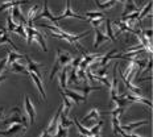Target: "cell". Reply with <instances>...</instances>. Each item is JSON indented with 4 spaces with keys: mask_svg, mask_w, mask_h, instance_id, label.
<instances>
[{
    "mask_svg": "<svg viewBox=\"0 0 153 137\" xmlns=\"http://www.w3.org/2000/svg\"><path fill=\"white\" fill-rule=\"evenodd\" d=\"M91 33V30H87V32H85V33H81V34H69V33H66L65 30H59L58 33H54V32H52V36L53 37H56V38H61V40H65V41H68L69 44H74V45L78 47L81 52H83V49H82V46L78 44V40H81V38H85L86 36H88V34Z\"/></svg>",
    "mask_w": 153,
    "mask_h": 137,
    "instance_id": "cell-1",
    "label": "cell"
},
{
    "mask_svg": "<svg viewBox=\"0 0 153 137\" xmlns=\"http://www.w3.org/2000/svg\"><path fill=\"white\" fill-rule=\"evenodd\" d=\"M25 32H27V42L28 44H32V41H37L38 45L42 47L44 52H48V47H46V41L44 36L40 33L38 30L34 29L33 25H25Z\"/></svg>",
    "mask_w": 153,
    "mask_h": 137,
    "instance_id": "cell-2",
    "label": "cell"
},
{
    "mask_svg": "<svg viewBox=\"0 0 153 137\" xmlns=\"http://www.w3.org/2000/svg\"><path fill=\"white\" fill-rule=\"evenodd\" d=\"M12 112H13V115L12 116L7 117V119L3 120V125H12V124H23V125L25 127V128L28 129V127H29V123H28L27 117L23 116V115L20 113V110L19 108H13L12 110Z\"/></svg>",
    "mask_w": 153,
    "mask_h": 137,
    "instance_id": "cell-3",
    "label": "cell"
},
{
    "mask_svg": "<svg viewBox=\"0 0 153 137\" xmlns=\"http://www.w3.org/2000/svg\"><path fill=\"white\" fill-rule=\"evenodd\" d=\"M27 132V128L23 124H12L7 130H0V136L5 137H19Z\"/></svg>",
    "mask_w": 153,
    "mask_h": 137,
    "instance_id": "cell-4",
    "label": "cell"
},
{
    "mask_svg": "<svg viewBox=\"0 0 153 137\" xmlns=\"http://www.w3.org/2000/svg\"><path fill=\"white\" fill-rule=\"evenodd\" d=\"M68 17H73V19H79V20H87L86 19V16H79V15H76L75 12H73L71 11V0H66V11L63 12L62 15H59V16H56V19H57V21H59V20H63V19H68Z\"/></svg>",
    "mask_w": 153,
    "mask_h": 137,
    "instance_id": "cell-5",
    "label": "cell"
},
{
    "mask_svg": "<svg viewBox=\"0 0 153 137\" xmlns=\"http://www.w3.org/2000/svg\"><path fill=\"white\" fill-rule=\"evenodd\" d=\"M40 19H48V20L52 21V23L56 25V27H59V25H58V21H57V19H56V16H53V15L49 12V7H48V1H46V0L44 1V11L41 12V13H38L36 17L33 19V21H38Z\"/></svg>",
    "mask_w": 153,
    "mask_h": 137,
    "instance_id": "cell-6",
    "label": "cell"
},
{
    "mask_svg": "<svg viewBox=\"0 0 153 137\" xmlns=\"http://www.w3.org/2000/svg\"><path fill=\"white\" fill-rule=\"evenodd\" d=\"M24 59L27 61V70H28V73H34L37 76L42 78V74L40 73V69L42 67V65H41V63H36V62L30 61V58L28 56H24Z\"/></svg>",
    "mask_w": 153,
    "mask_h": 137,
    "instance_id": "cell-7",
    "label": "cell"
},
{
    "mask_svg": "<svg viewBox=\"0 0 153 137\" xmlns=\"http://www.w3.org/2000/svg\"><path fill=\"white\" fill-rule=\"evenodd\" d=\"M57 59H58L59 65L63 67V66H68L69 63L73 61V57L69 52H63V50L58 49L57 50Z\"/></svg>",
    "mask_w": 153,
    "mask_h": 137,
    "instance_id": "cell-8",
    "label": "cell"
},
{
    "mask_svg": "<svg viewBox=\"0 0 153 137\" xmlns=\"http://www.w3.org/2000/svg\"><path fill=\"white\" fill-rule=\"evenodd\" d=\"M25 111H27V115L29 117V124H33L34 123V119H36V111H34V107L32 104V101L29 99L28 95H25Z\"/></svg>",
    "mask_w": 153,
    "mask_h": 137,
    "instance_id": "cell-9",
    "label": "cell"
},
{
    "mask_svg": "<svg viewBox=\"0 0 153 137\" xmlns=\"http://www.w3.org/2000/svg\"><path fill=\"white\" fill-rule=\"evenodd\" d=\"M62 108H63V106H59V108L57 110V112H56V115H54V117L52 119L50 124L48 125V128H45L46 132L49 133V135H52V133H56V130H57V124H58L59 115H61V112H62Z\"/></svg>",
    "mask_w": 153,
    "mask_h": 137,
    "instance_id": "cell-10",
    "label": "cell"
},
{
    "mask_svg": "<svg viewBox=\"0 0 153 137\" xmlns=\"http://www.w3.org/2000/svg\"><path fill=\"white\" fill-rule=\"evenodd\" d=\"M126 96L131 103H143L148 107H152V101L145 99V98H143V96H140V95H135V94H132V92H126Z\"/></svg>",
    "mask_w": 153,
    "mask_h": 137,
    "instance_id": "cell-11",
    "label": "cell"
},
{
    "mask_svg": "<svg viewBox=\"0 0 153 137\" xmlns=\"http://www.w3.org/2000/svg\"><path fill=\"white\" fill-rule=\"evenodd\" d=\"M63 94H65L70 100L75 101L76 104L81 103V101H86V99H87V98L83 96V95H79L78 92H74V91H71V90H68V88H63Z\"/></svg>",
    "mask_w": 153,
    "mask_h": 137,
    "instance_id": "cell-12",
    "label": "cell"
},
{
    "mask_svg": "<svg viewBox=\"0 0 153 137\" xmlns=\"http://www.w3.org/2000/svg\"><path fill=\"white\" fill-rule=\"evenodd\" d=\"M94 34H95V41H94V47L97 49V47H99L103 42H106L108 41L110 38H108L106 34L103 33V32H100L98 28H94Z\"/></svg>",
    "mask_w": 153,
    "mask_h": 137,
    "instance_id": "cell-13",
    "label": "cell"
},
{
    "mask_svg": "<svg viewBox=\"0 0 153 137\" xmlns=\"http://www.w3.org/2000/svg\"><path fill=\"white\" fill-rule=\"evenodd\" d=\"M29 0H9V1H4L1 5H0V12L5 11L8 8L16 7V5H23V4H29Z\"/></svg>",
    "mask_w": 153,
    "mask_h": 137,
    "instance_id": "cell-14",
    "label": "cell"
},
{
    "mask_svg": "<svg viewBox=\"0 0 153 137\" xmlns=\"http://www.w3.org/2000/svg\"><path fill=\"white\" fill-rule=\"evenodd\" d=\"M148 121L146 120H140V121H136V123H129V124H123L120 125V129L124 130V132H132L135 128H139L141 125H146Z\"/></svg>",
    "mask_w": 153,
    "mask_h": 137,
    "instance_id": "cell-15",
    "label": "cell"
},
{
    "mask_svg": "<svg viewBox=\"0 0 153 137\" xmlns=\"http://www.w3.org/2000/svg\"><path fill=\"white\" fill-rule=\"evenodd\" d=\"M28 74L30 75L32 81L36 83L38 91H40V94L42 95V99L45 100V99H46V94H45V90H44V86H42V82H41V78H40V76H37L36 74H34V73H28Z\"/></svg>",
    "mask_w": 153,
    "mask_h": 137,
    "instance_id": "cell-16",
    "label": "cell"
},
{
    "mask_svg": "<svg viewBox=\"0 0 153 137\" xmlns=\"http://www.w3.org/2000/svg\"><path fill=\"white\" fill-rule=\"evenodd\" d=\"M137 9H140V7H137V5H136V3L133 1V0H127L126 5H124V11H123L122 17H123V16H126V15H129L131 12L137 11Z\"/></svg>",
    "mask_w": 153,
    "mask_h": 137,
    "instance_id": "cell-17",
    "label": "cell"
},
{
    "mask_svg": "<svg viewBox=\"0 0 153 137\" xmlns=\"http://www.w3.org/2000/svg\"><path fill=\"white\" fill-rule=\"evenodd\" d=\"M12 19H15V20H17L19 23H23V24H27V19L24 17L23 15H21L20 9H19V5H16V7H12Z\"/></svg>",
    "mask_w": 153,
    "mask_h": 137,
    "instance_id": "cell-18",
    "label": "cell"
},
{
    "mask_svg": "<svg viewBox=\"0 0 153 137\" xmlns=\"http://www.w3.org/2000/svg\"><path fill=\"white\" fill-rule=\"evenodd\" d=\"M115 56H116V49H112V50H110L106 56L104 57H100V62L98 63V66H107V63L110 62V59L111 58H115Z\"/></svg>",
    "mask_w": 153,
    "mask_h": 137,
    "instance_id": "cell-19",
    "label": "cell"
},
{
    "mask_svg": "<svg viewBox=\"0 0 153 137\" xmlns=\"http://www.w3.org/2000/svg\"><path fill=\"white\" fill-rule=\"evenodd\" d=\"M11 71L13 73H24V74H28V70H27V66H24L23 63L20 62H13L11 63Z\"/></svg>",
    "mask_w": 153,
    "mask_h": 137,
    "instance_id": "cell-20",
    "label": "cell"
},
{
    "mask_svg": "<svg viewBox=\"0 0 153 137\" xmlns=\"http://www.w3.org/2000/svg\"><path fill=\"white\" fill-rule=\"evenodd\" d=\"M59 92H61V95H62V98H63V104H65V110H63V115H66L68 116V113H69V111L71 110V107H73V101L69 99L68 96H66L65 94H63V91H62V88L59 90Z\"/></svg>",
    "mask_w": 153,
    "mask_h": 137,
    "instance_id": "cell-21",
    "label": "cell"
},
{
    "mask_svg": "<svg viewBox=\"0 0 153 137\" xmlns=\"http://www.w3.org/2000/svg\"><path fill=\"white\" fill-rule=\"evenodd\" d=\"M24 56H21V54L16 53V52H11V50H8V58H7V65H11V63H13L16 61H19V59H23Z\"/></svg>",
    "mask_w": 153,
    "mask_h": 137,
    "instance_id": "cell-22",
    "label": "cell"
},
{
    "mask_svg": "<svg viewBox=\"0 0 153 137\" xmlns=\"http://www.w3.org/2000/svg\"><path fill=\"white\" fill-rule=\"evenodd\" d=\"M100 88H102L100 86H98V87H92V86H88L87 83H85V86H82V87H76V90L81 91L82 94H83V96L87 98V95L90 94L92 90H100Z\"/></svg>",
    "mask_w": 153,
    "mask_h": 137,
    "instance_id": "cell-23",
    "label": "cell"
},
{
    "mask_svg": "<svg viewBox=\"0 0 153 137\" xmlns=\"http://www.w3.org/2000/svg\"><path fill=\"white\" fill-rule=\"evenodd\" d=\"M99 110H98V108H94V110H91L90 112H88L87 115H86V116L83 117V120H82V121L83 123H86V121H90V120H95V119H98V117H99Z\"/></svg>",
    "mask_w": 153,
    "mask_h": 137,
    "instance_id": "cell-24",
    "label": "cell"
},
{
    "mask_svg": "<svg viewBox=\"0 0 153 137\" xmlns=\"http://www.w3.org/2000/svg\"><path fill=\"white\" fill-rule=\"evenodd\" d=\"M106 36L110 38L111 41H116V38H115V33L112 30V24H111V20L110 19H106Z\"/></svg>",
    "mask_w": 153,
    "mask_h": 137,
    "instance_id": "cell-25",
    "label": "cell"
},
{
    "mask_svg": "<svg viewBox=\"0 0 153 137\" xmlns=\"http://www.w3.org/2000/svg\"><path fill=\"white\" fill-rule=\"evenodd\" d=\"M40 13V5H34L32 9H29L28 12V19H27V23H33V19Z\"/></svg>",
    "mask_w": 153,
    "mask_h": 137,
    "instance_id": "cell-26",
    "label": "cell"
},
{
    "mask_svg": "<svg viewBox=\"0 0 153 137\" xmlns=\"http://www.w3.org/2000/svg\"><path fill=\"white\" fill-rule=\"evenodd\" d=\"M66 73H68V66H63L59 73V86L61 88H66Z\"/></svg>",
    "mask_w": 153,
    "mask_h": 137,
    "instance_id": "cell-27",
    "label": "cell"
},
{
    "mask_svg": "<svg viewBox=\"0 0 153 137\" xmlns=\"http://www.w3.org/2000/svg\"><path fill=\"white\" fill-rule=\"evenodd\" d=\"M25 25L27 24H23V23H19V25H16L13 33H17L19 36H21L23 38H27V32H25Z\"/></svg>",
    "mask_w": 153,
    "mask_h": 137,
    "instance_id": "cell-28",
    "label": "cell"
},
{
    "mask_svg": "<svg viewBox=\"0 0 153 137\" xmlns=\"http://www.w3.org/2000/svg\"><path fill=\"white\" fill-rule=\"evenodd\" d=\"M120 120L117 116H112V132L114 135H119L120 133Z\"/></svg>",
    "mask_w": 153,
    "mask_h": 137,
    "instance_id": "cell-29",
    "label": "cell"
},
{
    "mask_svg": "<svg viewBox=\"0 0 153 137\" xmlns=\"http://www.w3.org/2000/svg\"><path fill=\"white\" fill-rule=\"evenodd\" d=\"M74 124L76 125V128H78V130L79 132H81V135H85V136H90L91 137V133H90V130L88 129H86L83 125H82L81 123L78 121V119H76V117H74Z\"/></svg>",
    "mask_w": 153,
    "mask_h": 137,
    "instance_id": "cell-30",
    "label": "cell"
},
{
    "mask_svg": "<svg viewBox=\"0 0 153 137\" xmlns=\"http://www.w3.org/2000/svg\"><path fill=\"white\" fill-rule=\"evenodd\" d=\"M151 9H152V1H149V3H148V4H146V5H145V7H144V8H143V11H141V12H140V13H139L137 21H141V20H143V19H144V17H145V16H146V15H148V12H151Z\"/></svg>",
    "mask_w": 153,
    "mask_h": 137,
    "instance_id": "cell-31",
    "label": "cell"
},
{
    "mask_svg": "<svg viewBox=\"0 0 153 137\" xmlns=\"http://www.w3.org/2000/svg\"><path fill=\"white\" fill-rule=\"evenodd\" d=\"M59 120H61V121H59V125L61 127H63V128H69L70 125H73V121L71 120H69L68 119V116H66V115H59Z\"/></svg>",
    "mask_w": 153,
    "mask_h": 137,
    "instance_id": "cell-32",
    "label": "cell"
},
{
    "mask_svg": "<svg viewBox=\"0 0 153 137\" xmlns=\"http://www.w3.org/2000/svg\"><path fill=\"white\" fill-rule=\"evenodd\" d=\"M76 67H73L71 70V74H70V78H69V82L71 84H78L79 83V78H78V74H76Z\"/></svg>",
    "mask_w": 153,
    "mask_h": 137,
    "instance_id": "cell-33",
    "label": "cell"
},
{
    "mask_svg": "<svg viewBox=\"0 0 153 137\" xmlns=\"http://www.w3.org/2000/svg\"><path fill=\"white\" fill-rule=\"evenodd\" d=\"M85 16L86 19H104L103 12H87Z\"/></svg>",
    "mask_w": 153,
    "mask_h": 137,
    "instance_id": "cell-34",
    "label": "cell"
},
{
    "mask_svg": "<svg viewBox=\"0 0 153 137\" xmlns=\"http://www.w3.org/2000/svg\"><path fill=\"white\" fill-rule=\"evenodd\" d=\"M0 44H11V46L12 47H13V49L16 50V49H17V47H16V45H15V44H13V41H12L11 40V38H9L8 37V34H3V36L1 37H0Z\"/></svg>",
    "mask_w": 153,
    "mask_h": 137,
    "instance_id": "cell-35",
    "label": "cell"
},
{
    "mask_svg": "<svg viewBox=\"0 0 153 137\" xmlns=\"http://www.w3.org/2000/svg\"><path fill=\"white\" fill-rule=\"evenodd\" d=\"M56 137H68V128H63V127L58 125L56 130Z\"/></svg>",
    "mask_w": 153,
    "mask_h": 137,
    "instance_id": "cell-36",
    "label": "cell"
},
{
    "mask_svg": "<svg viewBox=\"0 0 153 137\" xmlns=\"http://www.w3.org/2000/svg\"><path fill=\"white\" fill-rule=\"evenodd\" d=\"M62 69V66L59 65V62H58V59L56 58V62H54V66H53V70H52V73H50V79L53 81V78L56 76V74L58 73V70H61Z\"/></svg>",
    "mask_w": 153,
    "mask_h": 137,
    "instance_id": "cell-37",
    "label": "cell"
},
{
    "mask_svg": "<svg viewBox=\"0 0 153 137\" xmlns=\"http://www.w3.org/2000/svg\"><path fill=\"white\" fill-rule=\"evenodd\" d=\"M124 111H126V107H116L114 111H110V112H107V113H111L112 116H122V115L124 113Z\"/></svg>",
    "mask_w": 153,
    "mask_h": 137,
    "instance_id": "cell-38",
    "label": "cell"
},
{
    "mask_svg": "<svg viewBox=\"0 0 153 137\" xmlns=\"http://www.w3.org/2000/svg\"><path fill=\"white\" fill-rule=\"evenodd\" d=\"M7 30L9 32H13L15 30V28H16V24L13 23V19H12V16L11 15H8L7 16Z\"/></svg>",
    "mask_w": 153,
    "mask_h": 137,
    "instance_id": "cell-39",
    "label": "cell"
},
{
    "mask_svg": "<svg viewBox=\"0 0 153 137\" xmlns=\"http://www.w3.org/2000/svg\"><path fill=\"white\" fill-rule=\"evenodd\" d=\"M102 125H103V123H102V121H98L97 125H94V127H92V128L90 129L91 137L94 136V135H98V133H100V128H102Z\"/></svg>",
    "mask_w": 153,
    "mask_h": 137,
    "instance_id": "cell-40",
    "label": "cell"
},
{
    "mask_svg": "<svg viewBox=\"0 0 153 137\" xmlns=\"http://www.w3.org/2000/svg\"><path fill=\"white\" fill-rule=\"evenodd\" d=\"M87 20L92 24V27H94V28H98L102 21H104V19H87Z\"/></svg>",
    "mask_w": 153,
    "mask_h": 137,
    "instance_id": "cell-41",
    "label": "cell"
},
{
    "mask_svg": "<svg viewBox=\"0 0 153 137\" xmlns=\"http://www.w3.org/2000/svg\"><path fill=\"white\" fill-rule=\"evenodd\" d=\"M5 67H7V58H1L0 59V74L4 71Z\"/></svg>",
    "mask_w": 153,
    "mask_h": 137,
    "instance_id": "cell-42",
    "label": "cell"
},
{
    "mask_svg": "<svg viewBox=\"0 0 153 137\" xmlns=\"http://www.w3.org/2000/svg\"><path fill=\"white\" fill-rule=\"evenodd\" d=\"M81 61H82V57H76L74 61H71L70 63H71L73 67H76V69H78V67H79V63H81Z\"/></svg>",
    "mask_w": 153,
    "mask_h": 137,
    "instance_id": "cell-43",
    "label": "cell"
},
{
    "mask_svg": "<svg viewBox=\"0 0 153 137\" xmlns=\"http://www.w3.org/2000/svg\"><path fill=\"white\" fill-rule=\"evenodd\" d=\"M141 33L144 34V37H146L148 40H152V29H145V30H141Z\"/></svg>",
    "mask_w": 153,
    "mask_h": 137,
    "instance_id": "cell-44",
    "label": "cell"
},
{
    "mask_svg": "<svg viewBox=\"0 0 153 137\" xmlns=\"http://www.w3.org/2000/svg\"><path fill=\"white\" fill-rule=\"evenodd\" d=\"M41 137H56V136L49 135V133L46 132V129H44V130H42V135H41Z\"/></svg>",
    "mask_w": 153,
    "mask_h": 137,
    "instance_id": "cell-45",
    "label": "cell"
},
{
    "mask_svg": "<svg viewBox=\"0 0 153 137\" xmlns=\"http://www.w3.org/2000/svg\"><path fill=\"white\" fill-rule=\"evenodd\" d=\"M119 135H122L123 137H129L128 135H127V133L126 132H124V130H120V133H119Z\"/></svg>",
    "mask_w": 153,
    "mask_h": 137,
    "instance_id": "cell-46",
    "label": "cell"
},
{
    "mask_svg": "<svg viewBox=\"0 0 153 137\" xmlns=\"http://www.w3.org/2000/svg\"><path fill=\"white\" fill-rule=\"evenodd\" d=\"M4 79H7V75H1V76H0V83H1Z\"/></svg>",
    "mask_w": 153,
    "mask_h": 137,
    "instance_id": "cell-47",
    "label": "cell"
},
{
    "mask_svg": "<svg viewBox=\"0 0 153 137\" xmlns=\"http://www.w3.org/2000/svg\"><path fill=\"white\" fill-rule=\"evenodd\" d=\"M3 112H4V108L3 107H0V119L3 117Z\"/></svg>",
    "mask_w": 153,
    "mask_h": 137,
    "instance_id": "cell-48",
    "label": "cell"
},
{
    "mask_svg": "<svg viewBox=\"0 0 153 137\" xmlns=\"http://www.w3.org/2000/svg\"><path fill=\"white\" fill-rule=\"evenodd\" d=\"M4 32H5V29H3V28H1V29H0V37H1L3 34H4Z\"/></svg>",
    "mask_w": 153,
    "mask_h": 137,
    "instance_id": "cell-49",
    "label": "cell"
},
{
    "mask_svg": "<svg viewBox=\"0 0 153 137\" xmlns=\"http://www.w3.org/2000/svg\"><path fill=\"white\" fill-rule=\"evenodd\" d=\"M129 137H141V136H139V135H128Z\"/></svg>",
    "mask_w": 153,
    "mask_h": 137,
    "instance_id": "cell-50",
    "label": "cell"
},
{
    "mask_svg": "<svg viewBox=\"0 0 153 137\" xmlns=\"http://www.w3.org/2000/svg\"><path fill=\"white\" fill-rule=\"evenodd\" d=\"M116 1H120V3H126V0H116Z\"/></svg>",
    "mask_w": 153,
    "mask_h": 137,
    "instance_id": "cell-51",
    "label": "cell"
},
{
    "mask_svg": "<svg viewBox=\"0 0 153 137\" xmlns=\"http://www.w3.org/2000/svg\"><path fill=\"white\" fill-rule=\"evenodd\" d=\"M82 137H90V136H85V135H82Z\"/></svg>",
    "mask_w": 153,
    "mask_h": 137,
    "instance_id": "cell-52",
    "label": "cell"
}]
</instances>
